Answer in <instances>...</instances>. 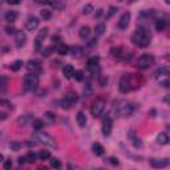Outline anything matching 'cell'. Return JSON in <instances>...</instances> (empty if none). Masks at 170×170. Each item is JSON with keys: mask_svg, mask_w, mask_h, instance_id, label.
<instances>
[{"mask_svg": "<svg viewBox=\"0 0 170 170\" xmlns=\"http://www.w3.org/2000/svg\"><path fill=\"white\" fill-rule=\"evenodd\" d=\"M150 39H151L150 31L146 27H140L134 32V35L132 36V41L140 48H146L150 44Z\"/></svg>", "mask_w": 170, "mask_h": 170, "instance_id": "obj_1", "label": "cell"}, {"mask_svg": "<svg viewBox=\"0 0 170 170\" xmlns=\"http://www.w3.org/2000/svg\"><path fill=\"white\" fill-rule=\"evenodd\" d=\"M33 138L36 140V142H40V144H43V145H47V146H51V148H57V144H56V141H55V138L45 132L35 133V134H33Z\"/></svg>", "mask_w": 170, "mask_h": 170, "instance_id": "obj_2", "label": "cell"}, {"mask_svg": "<svg viewBox=\"0 0 170 170\" xmlns=\"http://www.w3.org/2000/svg\"><path fill=\"white\" fill-rule=\"evenodd\" d=\"M23 84H24V88L27 91L32 92V91H36L37 89V85H39V76L37 73H28V75L24 76L23 79Z\"/></svg>", "mask_w": 170, "mask_h": 170, "instance_id": "obj_3", "label": "cell"}, {"mask_svg": "<svg viewBox=\"0 0 170 170\" xmlns=\"http://www.w3.org/2000/svg\"><path fill=\"white\" fill-rule=\"evenodd\" d=\"M116 110V114L120 117H128L133 113V105L128 101H118L117 103V106L114 108Z\"/></svg>", "mask_w": 170, "mask_h": 170, "instance_id": "obj_4", "label": "cell"}, {"mask_svg": "<svg viewBox=\"0 0 170 170\" xmlns=\"http://www.w3.org/2000/svg\"><path fill=\"white\" fill-rule=\"evenodd\" d=\"M132 85H133L132 75L125 73V75L121 77V80H120V84H118L120 92H121V93H128V92L132 91Z\"/></svg>", "mask_w": 170, "mask_h": 170, "instance_id": "obj_5", "label": "cell"}, {"mask_svg": "<svg viewBox=\"0 0 170 170\" xmlns=\"http://www.w3.org/2000/svg\"><path fill=\"white\" fill-rule=\"evenodd\" d=\"M154 64V57L151 55H142L137 61V67L140 69H148L149 67H151Z\"/></svg>", "mask_w": 170, "mask_h": 170, "instance_id": "obj_6", "label": "cell"}, {"mask_svg": "<svg viewBox=\"0 0 170 170\" xmlns=\"http://www.w3.org/2000/svg\"><path fill=\"white\" fill-rule=\"evenodd\" d=\"M105 101L104 100H96L93 105H92V109H91V112H92V116L93 117H100L101 114L104 113V110H105Z\"/></svg>", "mask_w": 170, "mask_h": 170, "instance_id": "obj_7", "label": "cell"}, {"mask_svg": "<svg viewBox=\"0 0 170 170\" xmlns=\"http://www.w3.org/2000/svg\"><path fill=\"white\" fill-rule=\"evenodd\" d=\"M77 100H79V96L76 93H73V92H69V93L65 94V97H64V101H63V108H70L72 105H75L77 103Z\"/></svg>", "mask_w": 170, "mask_h": 170, "instance_id": "obj_8", "label": "cell"}, {"mask_svg": "<svg viewBox=\"0 0 170 170\" xmlns=\"http://www.w3.org/2000/svg\"><path fill=\"white\" fill-rule=\"evenodd\" d=\"M101 126H103V134L106 137V136L110 134L112 132V126H113V121L109 116H104L103 122H101Z\"/></svg>", "mask_w": 170, "mask_h": 170, "instance_id": "obj_9", "label": "cell"}, {"mask_svg": "<svg viewBox=\"0 0 170 170\" xmlns=\"http://www.w3.org/2000/svg\"><path fill=\"white\" fill-rule=\"evenodd\" d=\"M98 63H100V58L98 57H91L88 60V69L91 70L92 75H97L100 72V67H98Z\"/></svg>", "mask_w": 170, "mask_h": 170, "instance_id": "obj_10", "label": "cell"}, {"mask_svg": "<svg viewBox=\"0 0 170 170\" xmlns=\"http://www.w3.org/2000/svg\"><path fill=\"white\" fill-rule=\"evenodd\" d=\"M130 12H124V13L121 15V17H120L118 23H117V25H118L120 29H126L129 27V23H130Z\"/></svg>", "mask_w": 170, "mask_h": 170, "instance_id": "obj_11", "label": "cell"}, {"mask_svg": "<svg viewBox=\"0 0 170 170\" xmlns=\"http://www.w3.org/2000/svg\"><path fill=\"white\" fill-rule=\"evenodd\" d=\"M47 35H48V28L40 29V32L37 33V36H36V39H35V51H40L41 43H43V40L47 37Z\"/></svg>", "mask_w": 170, "mask_h": 170, "instance_id": "obj_12", "label": "cell"}, {"mask_svg": "<svg viewBox=\"0 0 170 170\" xmlns=\"http://www.w3.org/2000/svg\"><path fill=\"white\" fill-rule=\"evenodd\" d=\"M170 161L168 158H153L150 160V165L151 168L154 169H162V168H166V166H169Z\"/></svg>", "mask_w": 170, "mask_h": 170, "instance_id": "obj_13", "label": "cell"}, {"mask_svg": "<svg viewBox=\"0 0 170 170\" xmlns=\"http://www.w3.org/2000/svg\"><path fill=\"white\" fill-rule=\"evenodd\" d=\"M25 41H27L25 33H24L23 31H17V32L15 33V44H16V47H17V48L24 47Z\"/></svg>", "mask_w": 170, "mask_h": 170, "instance_id": "obj_14", "label": "cell"}, {"mask_svg": "<svg viewBox=\"0 0 170 170\" xmlns=\"http://www.w3.org/2000/svg\"><path fill=\"white\" fill-rule=\"evenodd\" d=\"M27 69L29 72H33V73H37L41 70V63L39 60H29L27 63Z\"/></svg>", "mask_w": 170, "mask_h": 170, "instance_id": "obj_15", "label": "cell"}, {"mask_svg": "<svg viewBox=\"0 0 170 170\" xmlns=\"http://www.w3.org/2000/svg\"><path fill=\"white\" fill-rule=\"evenodd\" d=\"M39 24H40V21H39L37 17L36 16H29L25 21V28L28 31H35L39 27Z\"/></svg>", "mask_w": 170, "mask_h": 170, "instance_id": "obj_16", "label": "cell"}, {"mask_svg": "<svg viewBox=\"0 0 170 170\" xmlns=\"http://www.w3.org/2000/svg\"><path fill=\"white\" fill-rule=\"evenodd\" d=\"M128 137H129V140H130V142L133 144V146H134V148H141L142 146V141L137 137V136H136V133L133 130L128 132Z\"/></svg>", "mask_w": 170, "mask_h": 170, "instance_id": "obj_17", "label": "cell"}, {"mask_svg": "<svg viewBox=\"0 0 170 170\" xmlns=\"http://www.w3.org/2000/svg\"><path fill=\"white\" fill-rule=\"evenodd\" d=\"M75 68H73L72 65H65L63 68V75L65 79H70V77H73L75 76Z\"/></svg>", "mask_w": 170, "mask_h": 170, "instance_id": "obj_18", "label": "cell"}, {"mask_svg": "<svg viewBox=\"0 0 170 170\" xmlns=\"http://www.w3.org/2000/svg\"><path fill=\"white\" fill-rule=\"evenodd\" d=\"M82 48L81 47H77V45H75V47H72V48H69V53L72 55L73 57H76V58H79V57H81L82 56Z\"/></svg>", "mask_w": 170, "mask_h": 170, "instance_id": "obj_19", "label": "cell"}, {"mask_svg": "<svg viewBox=\"0 0 170 170\" xmlns=\"http://www.w3.org/2000/svg\"><path fill=\"white\" fill-rule=\"evenodd\" d=\"M4 19H5V21H7V23L12 24L13 21H16V19H17V13H16L15 11H8L7 13L4 15Z\"/></svg>", "mask_w": 170, "mask_h": 170, "instance_id": "obj_20", "label": "cell"}, {"mask_svg": "<svg viewBox=\"0 0 170 170\" xmlns=\"http://www.w3.org/2000/svg\"><path fill=\"white\" fill-rule=\"evenodd\" d=\"M157 141H158V144L161 145H168L169 142H170V138H169V136L166 134V133H160L158 136H157Z\"/></svg>", "mask_w": 170, "mask_h": 170, "instance_id": "obj_21", "label": "cell"}, {"mask_svg": "<svg viewBox=\"0 0 170 170\" xmlns=\"http://www.w3.org/2000/svg\"><path fill=\"white\" fill-rule=\"evenodd\" d=\"M89 35H91V28H89L88 25H84V27H81V28H80L79 36H80L81 39H88Z\"/></svg>", "mask_w": 170, "mask_h": 170, "instance_id": "obj_22", "label": "cell"}, {"mask_svg": "<svg viewBox=\"0 0 170 170\" xmlns=\"http://www.w3.org/2000/svg\"><path fill=\"white\" fill-rule=\"evenodd\" d=\"M92 149H93V153L96 154V156H103L104 154V148L101 144H98V142H94L93 145H92Z\"/></svg>", "mask_w": 170, "mask_h": 170, "instance_id": "obj_23", "label": "cell"}, {"mask_svg": "<svg viewBox=\"0 0 170 170\" xmlns=\"http://www.w3.org/2000/svg\"><path fill=\"white\" fill-rule=\"evenodd\" d=\"M76 120H77V124L80 126H85L86 125V116L84 112H79L76 116Z\"/></svg>", "mask_w": 170, "mask_h": 170, "instance_id": "obj_24", "label": "cell"}, {"mask_svg": "<svg viewBox=\"0 0 170 170\" xmlns=\"http://www.w3.org/2000/svg\"><path fill=\"white\" fill-rule=\"evenodd\" d=\"M170 73V68L169 67H162L160 68V69H157L156 72H154V77H160V76H165Z\"/></svg>", "mask_w": 170, "mask_h": 170, "instance_id": "obj_25", "label": "cell"}, {"mask_svg": "<svg viewBox=\"0 0 170 170\" xmlns=\"http://www.w3.org/2000/svg\"><path fill=\"white\" fill-rule=\"evenodd\" d=\"M57 53L61 55V56H65V55L69 53V47L67 44H60L57 47Z\"/></svg>", "mask_w": 170, "mask_h": 170, "instance_id": "obj_26", "label": "cell"}, {"mask_svg": "<svg viewBox=\"0 0 170 170\" xmlns=\"http://www.w3.org/2000/svg\"><path fill=\"white\" fill-rule=\"evenodd\" d=\"M104 32H105V24H104V23H100V24H97V25L94 27V33H96V36H103Z\"/></svg>", "mask_w": 170, "mask_h": 170, "instance_id": "obj_27", "label": "cell"}, {"mask_svg": "<svg viewBox=\"0 0 170 170\" xmlns=\"http://www.w3.org/2000/svg\"><path fill=\"white\" fill-rule=\"evenodd\" d=\"M37 157H39V160H43V161H45V160H49L51 158V153H49L48 150H40L39 153H37Z\"/></svg>", "mask_w": 170, "mask_h": 170, "instance_id": "obj_28", "label": "cell"}, {"mask_svg": "<svg viewBox=\"0 0 170 170\" xmlns=\"http://www.w3.org/2000/svg\"><path fill=\"white\" fill-rule=\"evenodd\" d=\"M36 158H39V157H37V154H35L33 151H28L27 156H25V161L29 163H33L36 161Z\"/></svg>", "mask_w": 170, "mask_h": 170, "instance_id": "obj_29", "label": "cell"}, {"mask_svg": "<svg viewBox=\"0 0 170 170\" xmlns=\"http://www.w3.org/2000/svg\"><path fill=\"white\" fill-rule=\"evenodd\" d=\"M110 53H112V56H114V57H117V58H121L122 57V48H112L110 49Z\"/></svg>", "mask_w": 170, "mask_h": 170, "instance_id": "obj_30", "label": "cell"}, {"mask_svg": "<svg viewBox=\"0 0 170 170\" xmlns=\"http://www.w3.org/2000/svg\"><path fill=\"white\" fill-rule=\"evenodd\" d=\"M49 163H51V168H53V169H61V162L58 161L57 158H49Z\"/></svg>", "mask_w": 170, "mask_h": 170, "instance_id": "obj_31", "label": "cell"}, {"mask_svg": "<svg viewBox=\"0 0 170 170\" xmlns=\"http://www.w3.org/2000/svg\"><path fill=\"white\" fill-rule=\"evenodd\" d=\"M165 28H166V21L165 20L160 19V20L156 21V29L157 31H163Z\"/></svg>", "mask_w": 170, "mask_h": 170, "instance_id": "obj_32", "label": "cell"}, {"mask_svg": "<svg viewBox=\"0 0 170 170\" xmlns=\"http://www.w3.org/2000/svg\"><path fill=\"white\" fill-rule=\"evenodd\" d=\"M43 128H44L43 120H35V121H33V129H35V130H41Z\"/></svg>", "mask_w": 170, "mask_h": 170, "instance_id": "obj_33", "label": "cell"}, {"mask_svg": "<svg viewBox=\"0 0 170 170\" xmlns=\"http://www.w3.org/2000/svg\"><path fill=\"white\" fill-rule=\"evenodd\" d=\"M23 64H24V63H23L21 60H16V61H15V63L11 65V69L13 70V72H17V70H19L20 68L23 67Z\"/></svg>", "mask_w": 170, "mask_h": 170, "instance_id": "obj_34", "label": "cell"}, {"mask_svg": "<svg viewBox=\"0 0 170 170\" xmlns=\"http://www.w3.org/2000/svg\"><path fill=\"white\" fill-rule=\"evenodd\" d=\"M28 120H29V116H20L19 118H17V125H20V126H24V125H27V122H28Z\"/></svg>", "mask_w": 170, "mask_h": 170, "instance_id": "obj_35", "label": "cell"}, {"mask_svg": "<svg viewBox=\"0 0 170 170\" xmlns=\"http://www.w3.org/2000/svg\"><path fill=\"white\" fill-rule=\"evenodd\" d=\"M76 79V81H79V82H81L82 80H84V77H85V75H84V72L82 70H76L75 72V76H73Z\"/></svg>", "mask_w": 170, "mask_h": 170, "instance_id": "obj_36", "label": "cell"}, {"mask_svg": "<svg viewBox=\"0 0 170 170\" xmlns=\"http://www.w3.org/2000/svg\"><path fill=\"white\" fill-rule=\"evenodd\" d=\"M40 15H41V17L44 20H49L51 19V16H52V12L49 10H43L41 12H40Z\"/></svg>", "mask_w": 170, "mask_h": 170, "instance_id": "obj_37", "label": "cell"}, {"mask_svg": "<svg viewBox=\"0 0 170 170\" xmlns=\"http://www.w3.org/2000/svg\"><path fill=\"white\" fill-rule=\"evenodd\" d=\"M10 148L13 151H17V150H20L21 149V144L20 142H11L10 144Z\"/></svg>", "mask_w": 170, "mask_h": 170, "instance_id": "obj_38", "label": "cell"}, {"mask_svg": "<svg viewBox=\"0 0 170 170\" xmlns=\"http://www.w3.org/2000/svg\"><path fill=\"white\" fill-rule=\"evenodd\" d=\"M44 116H45V118H47L49 122H53L55 120H56V116H55V114L52 113V112H45Z\"/></svg>", "mask_w": 170, "mask_h": 170, "instance_id": "obj_39", "label": "cell"}, {"mask_svg": "<svg viewBox=\"0 0 170 170\" xmlns=\"http://www.w3.org/2000/svg\"><path fill=\"white\" fill-rule=\"evenodd\" d=\"M4 31H5V33H7V35H13V33H16V32H17V31L15 29L12 25H11V27H10V25L5 27V29H4Z\"/></svg>", "mask_w": 170, "mask_h": 170, "instance_id": "obj_40", "label": "cell"}, {"mask_svg": "<svg viewBox=\"0 0 170 170\" xmlns=\"http://www.w3.org/2000/svg\"><path fill=\"white\" fill-rule=\"evenodd\" d=\"M91 94H92V88H91V85H89V84H86L85 88H84V96L89 97Z\"/></svg>", "mask_w": 170, "mask_h": 170, "instance_id": "obj_41", "label": "cell"}, {"mask_svg": "<svg viewBox=\"0 0 170 170\" xmlns=\"http://www.w3.org/2000/svg\"><path fill=\"white\" fill-rule=\"evenodd\" d=\"M117 11H118V10H117L116 7H110V8H109V12H108V15H106V19H110V17H112Z\"/></svg>", "mask_w": 170, "mask_h": 170, "instance_id": "obj_42", "label": "cell"}, {"mask_svg": "<svg viewBox=\"0 0 170 170\" xmlns=\"http://www.w3.org/2000/svg\"><path fill=\"white\" fill-rule=\"evenodd\" d=\"M160 85L162 86V88L169 89L170 88V81H169V80H160Z\"/></svg>", "mask_w": 170, "mask_h": 170, "instance_id": "obj_43", "label": "cell"}, {"mask_svg": "<svg viewBox=\"0 0 170 170\" xmlns=\"http://www.w3.org/2000/svg\"><path fill=\"white\" fill-rule=\"evenodd\" d=\"M92 10H93V7H92L91 4H88V5H85L84 7V10H82V12H84L85 15H88V13H91Z\"/></svg>", "mask_w": 170, "mask_h": 170, "instance_id": "obj_44", "label": "cell"}, {"mask_svg": "<svg viewBox=\"0 0 170 170\" xmlns=\"http://www.w3.org/2000/svg\"><path fill=\"white\" fill-rule=\"evenodd\" d=\"M3 168H4L5 170H10L11 168H12V161L11 160H7L4 162V165H3Z\"/></svg>", "mask_w": 170, "mask_h": 170, "instance_id": "obj_45", "label": "cell"}, {"mask_svg": "<svg viewBox=\"0 0 170 170\" xmlns=\"http://www.w3.org/2000/svg\"><path fill=\"white\" fill-rule=\"evenodd\" d=\"M49 4H51L52 7L57 8V10H61V8H64V5H63V4H58V3H56V1H49Z\"/></svg>", "mask_w": 170, "mask_h": 170, "instance_id": "obj_46", "label": "cell"}, {"mask_svg": "<svg viewBox=\"0 0 170 170\" xmlns=\"http://www.w3.org/2000/svg\"><path fill=\"white\" fill-rule=\"evenodd\" d=\"M51 52H52V47H49V48H45L44 51H43V56H44V57H48L49 55H51Z\"/></svg>", "mask_w": 170, "mask_h": 170, "instance_id": "obj_47", "label": "cell"}, {"mask_svg": "<svg viewBox=\"0 0 170 170\" xmlns=\"http://www.w3.org/2000/svg\"><path fill=\"white\" fill-rule=\"evenodd\" d=\"M5 82H7V79H5L4 76H1V82H0V85H1V92H4V89H5Z\"/></svg>", "mask_w": 170, "mask_h": 170, "instance_id": "obj_48", "label": "cell"}, {"mask_svg": "<svg viewBox=\"0 0 170 170\" xmlns=\"http://www.w3.org/2000/svg\"><path fill=\"white\" fill-rule=\"evenodd\" d=\"M0 104H1L3 106H7V108H10V109L12 110V105H11V103H8V101H5V100H1V101H0Z\"/></svg>", "mask_w": 170, "mask_h": 170, "instance_id": "obj_49", "label": "cell"}, {"mask_svg": "<svg viewBox=\"0 0 170 170\" xmlns=\"http://www.w3.org/2000/svg\"><path fill=\"white\" fill-rule=\"evenodd\" d=\"M8 4H12V5H17L20 4V0H5Z\"/></svg>", "mask_w": 170, "mask_h": 170, "instance_id": "obj_50", "label": "cell"}, {"mask_svg": "<svg viewBox=\"0 0 170 170\" xmlns=\"http://www.w3.org/2000/svg\"><path fill=\"white\" fill-rule=\"evenodd\" d=\"M94 45H97V39H92L91 41H89V47H94Z\"/></svg>", "mask_w": 170, "mask_h": 170, "instance_id": "obj_51", "label": "cell"}, {"mask_svg": "<svg viewBox=\"0 0 170 170\" xmlns=\"http://www.w3.org/2000/svg\"><path fill=\"white\" fill-rule=\"evenodd\" d=\"M109 161H110V163H112V165H118V161H117L116 158H114V157H112V158H109Z\"/></svg>", "mask_w": 170, "mask_h": 170, "instance_id": "obj_52", "label": "cell"}, {"mask_svg": "<svg viewBox=\"0 0 170 170\" xmlns=\"http://www.w3.org/2000/svg\"><path fill=\"white\" fill-rule=\"evenodd\" d=\"M39 4H49V0H35Z\"/></svg>", "mask_w": 170, "mask_h": 170, "instance_id": "obj_53", "label": "cell"}, {"mask_svg": "<svg viewBox=\"0 0 170 170\" xmlns=\"http://www.w3.org/2000/svg\"><path fill=\"white\" fill-rule=\"evenodd\" d=\"M5 118H7V113H5V112H0V120L3 121V120H5Z\"/></svg>", "mask_w": 170, "mask_h": 170, "instance_id": "obj_54", "label": "cell"}, {"mask_svg": "<svg viewBox=\"0 0 170 170\" xmlns=\"http://www.w3.org/2000/svg\"><path fill=\"white\" fill-rule=\"evenodd\" d=\"M24 162H27V161H25V157H20V158H19V163H20V165H23Z\"/></svg>", "mask_w": 170, "mask_h": 170, "instance_id": "obj_55", "label": "cell"}, {"mask_svg": "<svg viewBox=\"0 0 170 170\" xmlns=\"http://www.w3.org/2000/svg\"><path fill=\"white\" fill-rule=\"evenodd\" d=\"M37 94H39V97H44L45 91H39V92H37Z\"/></svg>", "mask_w": 170, "mask_h": 170, "instance_id": "obj_56", "label": "cell"}, {"mask_svg": "<svg viewBox=\"0 0 170 170\" xmlns=\"http://www.w3.org/2000/svg\"><path fill=\"white\" fill-rule=\"evenodd\" d=\"M27 145H28V146H35V142H28V144H27Z\"/></svg>", "mask_w": 170, "mask_h": 170, "instance_id": "obj_57", "label": "cell"}, {"mask_svg": "<svg viewBox=\"0 0 170 170\" xmlns=\"http://www.w3.org/2000/svg\"><path fill=\"white\" fill-rule=\"evenodd\" d=\"M165 3L166 4H170V0H165Z\"/></svg>", "mask_w": 170, "mask_h": 170, "instance_id": "obj_58", "label": "cell"}, {"mask_svg": "<svg viewBox=\"0 0 170 170\" xmlns=\"http://www.w3.org/2000/svg\"><path fill=\"white\" fill-rule=\"evenodd\" d=\"M121 1H122V0H121Z\"/></svg>", "mask_w": 170, "mask_h": 170, "instance_id": "obj_59", "label": "cell"}]
</instances>
